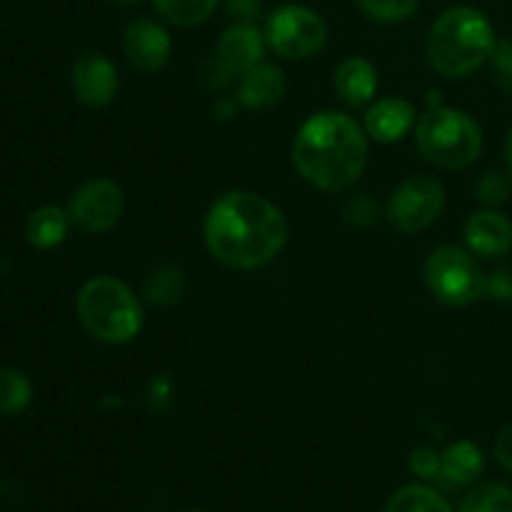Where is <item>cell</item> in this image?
<instances>
[{
  "instance_id": "obj_11",
  "label": "cell",
  "mask_w": 512,
  "mask_h": 512,
  "mask_svg": "<svg viewBox=\"0 0 512 512\" xmlns=\"http://www.w3.org/2000/svg\"><path fill=\"white\" fill-rule=\"evenodd\" d=\"M73 93L78 95L80 103L90 108H103L113 103L118 93V70L105 55L100 53H83L73 65Z\"/></svg>"
},
{
  "instance_id": "obj_9",
  "label": "cell",
  "mask_w": 512,
  "mask_h": 512,
  "mask_svg": "<svg viewBox=\"0 0 512 512\" xmlns=\"http://www.w3.org/2000/svg\"><path fill=\"white\" fill-rule=\"evenodd\" d=\"M123 208V188L110 178H95L75 190L68 215L85 235H103L118 225Z\"/></svg>"
},
{
  "instance_id": "obj_10",
  "label": "cell",
  "mask_w": 512,
  "mask_h": 512,
  "mask_svg": "<svg viewBox=\"0 0 512 512\" xmlns=\"http://www.w3.org/2000/svg\"><path fill=\"white\" fill-rule=\"evenodd\" d=\"M170 50H173V43H170L168 30L155 20L135 18L125 25L123 53L140 73H158L160 68H165Z\"/></svg>"
},
{
  "instance_id": "obj_32",
  "label": "cell",
  "mask_w": 512,
  "mask_h": 512,
  "mask_svg": "<svg viewBox=\"0 0 512 512\" xmlns=\"http://www.w3.org/2000/svg\"><path fill=\"white\" fill-rule=\"evenodd\" d=\"M505 163H508V173H510V180H512V130L508 135V143H505Z\"/></svg>"
},
{
  "instance_id": "obj_19",
  "label": "cell",
  "mask_w": 512,
  "mask_h": 512,
  "mask_svg": "<svg viewBox=\"0 0 512 512\" xmlns=\"http://www.w3.org/2000/svg\"><path fill=\"white\" fill-rule=\"evenodd\" d=\"M383 512H455L438 490L428 485H405L390 495Z\"/></svg>"
},
{
  "instance_id": "obj_25",
  "label": "cell",
  "mask_w": 512,
  "mask_h": 512,
  "mask_svg": "<svg viewBox=\"0 0 512 512\" xmlns=\"http://www.w3.org/2000/svg\"><path fill=\"white\" fill-rule=\"evenodd\" d=\"M510 195V183L503 173H485L478 183V200L488 208L505 203Z\"/></svg>"
},
{
  "instance_id": "obj_3",
  "label": "cell",
  "mask_w": 512,
  "mask_h": 512,
  "mask_svg": "<svg viewBox=\"0 0 512 512\" xmlns=\"http://www.w3.org/2000/svg\"><path fill=\"white\" fill-rule=\"evenodd\" d=\"M498 38L488 15L470 5L440 13L428 30V60L445 78H468L493 55Z\"/></svg>"
},
{
  "instance_id": "obj_7",
  "label": "cell",
  "mask_w": 512,
  "mask_h": 512,
  "mask_svg": "<svg viewBox=\"0 0 512 512\" xmlns=\"http://www.w3.org/2000/svg\"><path fill=\"white\" fill-rule=\"evenodd\" d=\"M265 43L285 60L313 58L328 43V25L305 5H283L270 13Z\"/></svg>"
},
{
  "instance_id": "obj_23",
  "label": "cell",
  "mask_w": 512,
  "mask_h": 512,
  "mask_svg": "<svg viewBox=\"0 0 512 512\" xmlns=\"http://www.w3.org/2000/svg\"><path fill=\"white\" fill-rule=\"evenodd\" d=\"M460 512H512V488L503 483H485L468 493Z\"/></svg>"
},
{
  "instance_id": "obj_28",
  "label": "cell",
  "mask_w": 512,
  "mask_h": 512,
  "mask_svg": "<svg viewBox=\"0 0 512 512\" xmlns=\"http://www.w3.org/2000/svg\"><path fill=\"white\" fill-rule=\"evenodd\" d=\"M345 220L353 225H373L375 218H378V205L370 195H355V198L348 200L345 205Z\"/></svg>"
},
{
  "instance_id": "obj_17",
  "label": "cell",
  "mask_w": 512,
  "mask_h": 512,
  "mask_svg": "<svg viewBox=\"0 0 512 512\" xmlns=\"http://www.w3.org/2000/svg\"><path fill=\"white\" fill-rule=\"evenodd\" d=\"M335 90L338 98L350 108H360L368 100H373L375 90H378V70L373 63L365 58H348L338 65L335 70Z\"/></svg>"
},
{
  "instance_id": "obj_8",
  "label": "cell",
  "mask_w": 512,
  "mask_h": 512,
  "mask_svg": "<svg viewBox=\"0 0 512 512\" xmlns=\"http://www.w3.org/2000/svg\"><path fill=\"white\" fill-rule=\"evenodd\" d=\"M445 190L430 175H410L395 188L388 203V220L400 233H420L440 218Z\"/></svg>"
},
{
  "instance_id": "obj_24",
  "label": "cell",
  "mask_w": 512,
  "mask_h": 512,
  "mask_svg": "<svg viewBox=\"0 0 512 512\" xmlns=\"http://www.w3.org/2000/svg\"><path fill=\"white\" fill-rule=\"evenodd\" d=\"M358 5L370 20L383 25L405 23L418 10V0H358Z\"/></svg>"
},
{
  "instance_id": "obj_21",
  "label": "cell",
  "mask_w": 512,
  "mask_h": 512,
  "mask_svg": "<svg viewBox=\"0 0 512 512\" xmlns=\"http://www.w3.org/2000/svg\"><path fill=\"white\" fill-rule=\"evenodd\" d=\"M185 293V275L180 268L165 265V268L153 270L145 280V298L153 305H173L183 298Z\"/></svg>"
},
{
  "instance_id": "obj_34",
  "label": "cell",
  "mask_w": 512,
  "mask_h": 512,
  "mask_svg": "<svg viewBox=\"0 0 512 512\" xmlns=\"http://www.w3.org/2000/svg\"><path fill=\"white\" fill-rule=\"evenodd\" d=\"M188 512H205V510H188Z\"/></svg>"
},
{
  "instance_id": "obj_33",
  "label": "cell",
  "mask_w": 512,
  "mask_h": 512,
  "mask_svg": "<svg viewBox=\"0 0 512 512\" xmlns=\"http://www.w3.org/2000/svg\"><path fill=\"white\" fill-rule=\"evenodd\" d=\"M118 3H125V5H130V3H138V0H118Z\"/></svg>"
},
{
  "instance_id": "obj_12",
  "label": "cell",
  "mask_w": 512,
  "mask_h": 512,
  "mask_svg": "<svg viewBox=\"0 0 512 512\" xmlns=\"http://www.w3.org/2000/svg\"><path fill=\"white\" fill-rule=\"evenodd\" d=\"M265 45V35L253 23H235L220 35L215 58L233 75H243L263 63Z\"/></svg>"
},
{
  "instance_id": "obj_27",
  "label": "cell",
  "mask_w": 512,
  "mask_h": 512,
  "mask_svg": "<svg viewBox=\"0 0 512 512\" xmlns=\"http://www.w3.org/2000/svg\"><path fill=\"white\" fill-rule=\"evenodd\" d=\"M485 295L500 303H512V265H500L485 275Z\"/></svg>"
},
{
  "instance_id": "obj_14",
  "label": "cell",
  "mask_w": 512,
  "mask_h": 512,
  "mask_svg": "<svg viewBox=\"0 0 512 512\" xmlns=\"http://www.w3.org/2000/svg\"><path fill=\"white\" fill-rule=\"evenodd\" d=\"M415 108L405 98H383L365 113V133L378 143H395L415 128Z\"/></svg>"
},
{
  "instance_id": "obj_13",
  "label": "cell",
  "mask_w": 512,
  "mask_h": 512,
  "mask_svg": "<svg viewBox=\"0 0 512 512\" xmlns=\"http://www.w3.org/2000/svg\"><path fill=\"white\" fill-rule=\"evenodd\" d=\"M465 243L475 255L500 258L512 248V223L498 210H480L465 225Z\"/></svg>"
},
{
  "instance_id": "obj_30",
  "label": "cell",
  "mask_w": 512,
  "mask_h": 512,
  "mask_svg": "<svg viewBox=\"0 0 512 512\" xmlns=\"http://www.w3.org/2000/svg\"><path fill=\"white\" fill-rule=\"evenodd\" d=\"M225 10L235 23H255L260 15V0H225Z\"/></svg>"
},
{
  "instance_id": "obj_18",
  "label": "cell",
  "mask_w": 512,
  "mask_h": 512,
  "mask_svg": "<svg viewBox=\"0 0 512 512\" xmlns=\"http://www.w3.org/2000/svg\"><path fill=\"white\" fill-rule=\"evenodd\" d=\"M70 215L65 213L58 205H43V208L35 210L28 218L25 225V235H28V243L38 250H50L55 245H60L68 235Z\"/></svg>"
},
{
  "instance_id": "obj_6",
  "label": "cell",
  "mask_w": 512,
  "mask_h": 512,
  "mask_svg": "<svg viewBox=\"0 0 512 512\" xmlns=\"http://www.w3.org/2000/svg\"><path fill=\"white\" fill-rule=\"evenodd\" d=\"M425 283L440 303L465 308L485 295V275L458 245H440L425 260Z\"/></svg>"
},
{
  "instance_id": "obj_4",
  "label": "cell",
  "mask_w": 512,
  "mask_h": 512,
  "mask_svg": "<svg viewBox=\"0 0 512 512\" xmlns=\"http://www.w3.org/2000/svg\"><path fill=\"white\" fill-rule=\"evenodd\" d=\"M78 320L95 340L108 345L130 343L143 328V310L133 290L118 278L98 275L80 288Z\"/></svg>"
},
{
  "instance_id": "obj_29",
  "label": "cell",
  "mask_w": 512,
  "mask_h": 512,
  "mask_svg": "<svg viewBox=\"0 0 512 512\" xmlns=\"http://www.w3.org/2000/svg\"><path fill=\"white\" fill-rule=\"evenodd\" d=\"M410 470L423 480H438L440 455L430 448H418L410 455Z\"/></svg>"
},
{
  "instance_id": "obj_15",
  "label": "cell",
  "mask_w": 512,
  "mask_h": 512,
  "mask_svg": "<svg viewBox=\"0 0 512 512\" xmlns=\"http://www.w3.org/2000/svg\"><path fill=\"white\" fill-rule=\"evenodd\" d=\"M283 95H285V75L283 70L275 68V65L258 63L255 68H250L248 73L240 75L238 100L243 108L248 110L273 108Z\"/></svg>"
},
{
  "instance_id": "obj_5",
  "label": "cell",
  "mask_w": 512,
  "mask_h": 512,
  "mask_svg": "<svg viewBox=\"0 0 512 512\" xmlns=\"http://www.w3.org/2000/svg\"><path fill=\"white\" fill-rule=\"evenodd\" d=\"M415 145L428 163L443 170H460L478 160L483 130L463 110L433 108L415 125Z\"/></svg>"
},
{
  "instance_id": "obj_26",
  "label": "cell",
  "mask_w": 512,
  "mask_h": 512,
  "mask_svg": "<svg viewBox=\"0 0 512 512\" xmlns=\"http://www.w3.org/2000/svg\"><path fill=\"white\" fill-rule=\"evenodd\" d=\"M490 63H493V73L495 80H498L500 88L505 93L512 95V40H500L495 45L493 55H490Z\"/></svg>"
},
{
  "instance_id": "obj_22",
  "label": "cell",
  "mask_w": 512,
  "mask_h": 512,
  "mask_svg": "<svg viewBox=\"0 0 512 512\" xmlns=\"http://www.w3.org/2000/svg\"><path fill=\"white\" fill-rule=\"evenodd\" d=\"M33 400L30 380L15 368H0V413L18 415Z\"/></svg>"
},
{
  "instance_id": "obj_31",
  "label": "cell",
  "mask_w": 512,
  "mask_h": 512,
  "mask_svg": "<svg viewBox=\"0 0 512 512\" xmlns=\"http://www.w3.org/2000/svg\"><path fill=\"white\" fill-rule=\"evenodd\" d=\"M495 458L508 473H512V423L495 440Z\"/></svg>"
},
{
  "instance_id": "obj_1",
  "label": "cell",
  "mask_w": 512,
  "mask_h": 512,
  "mask_svg": "<svg viewBox=\"0 0 512 512\" xmlns=\"http://www.w3.org/2000/svg\"><path fill=\"white\" fill-rule=\"evenodd\" d=\"M203 233L215 260L235 270H253L278 258L288 243V220L263 195L230 190L210 205Z\"/></svg>"
},
{
  "instance_id": "obj_16",
  "label": "cell",
  "mask_w": 512,
  "mask_h": 512,
  "mask_svg": "<svg viewBox=\"0 0 512 512\" xmlns=\"http://www.w3.org/2000/svg\"><path fill=\"white\" fill-rule=\"evenodd\" d=\"M485 470V455L473 440H460L453 443L440 455V475L438 483L445 488H463L475 483Z\"/></svg>"
},
{
  "instance_id": "obj_2",
  "label": "cell",
  "mask_w": 512,
  "mask_h": 512,
  "mask_svg": "<svg viewBox=\"0 0 512 512\" xmlns=\"http://www.w3.org/2000/svg\"><path fill=\"white\" fill-rule=\"evenodd\" d=\"M298 173L323 193L353 188L368 165V138L350 115L325 110L298 130L293 143Z\"/></svg>"
},
{
  "instance_id": "obj_20",
  "label": "cell",
  "mask_w": 512,
  "mask_h": 512,
  "mask_svg": "<svg viewBox=\"0 0 512 512\" xmlns=\"http://www.w3.org/2000/svg\"><path fill=\"white\" fill-rule=\"evenodd\" d=\"M153 5L168 23L193 28L215 13L218 0H153Z\"/></svg>"
}]
</instances>
